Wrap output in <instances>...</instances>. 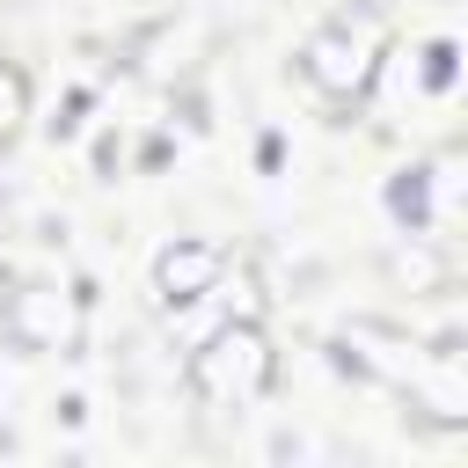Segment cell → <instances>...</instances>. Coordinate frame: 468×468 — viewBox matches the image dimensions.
Segmentation results:
<instances>
[{"instance_id": "obj_1", "label": "cell", "mask_w": 468, "mask_h": 468, "mask_svg": "<svg viewBox=\"0 0 468 468\" xmlns=\"http://www.w3.org/2000/svg\"><path fill=\"white\" fill-rule=\"evenodd\" d=\"M183 380H190V395H197L205 410H249V402L271 395V380H278V351H271L263 322L227 314V322L190 351Z\"/></svg>"}, {"instance_id": "obj_2", "label": "cell", "mask_w": 468, "mask_h": 468, "mask_svg": "<svg viewBox=\"0 0 468 468\" xmlns=\"http://www.w3.org/2000/svg\"><path fill=\"white\" fill-rule=\"evenodd\" d=\"M388 15L373 7V0H358V7H344L336 22H322L307 44H300V73L329 95V102H358L366 88H373V73H380V58H388Z\"/></svg>"}, {"instance_id": "obj_3", "label": "cell", "mask_w": 468, "mask_h": 468, "mask_svg": "<svg viewBox=\"0 0 468 468\" xmlns=\"http://www.w3.org/2000/svg\"><path fill=\"white\" fill-rule=\"evenodd\" d=\"M0 329L22 351H80V292L58 285H15L0 307Z\"/></svg>"}, {"instance_id": "obj_4", "label": "cell", "mask_w": 468, "mask_h": 468, "mask_svg": "<svg viewBox=\"0 0 468 468\" xmlns=\"http://www.w3.org/2000/svg\"><path fill=\"white\" fill-rule=\"evenodd\" d=\"M219 249L212 241H168L161 256H154V292H161V307H190V300H205L212 292V278H219Z\"/></svg>"}, {"instance_id": "obj_5", "label": "cell", "mask_w": 468, "mask_h": 468, "mask_svg": "<svg viewBox=\"0 0 468 468\" xmlns=\"http://www.w3.org/2000/svg\"><path fill=\"white\" fill-rule=\"evenodd\" d=\"M388 271H395V285H410V292H439V285H446V263H439V249H424V241L395 249Z\"/></svg>"}, {"instance_id": "obj_6", "label": "cell", "mask_w": 468, "mask_h": 468, "mask_svg": "<svg viewBox=\"0 0 468 468\" xmlns=\"http://www.w3.org/2000/svg\"><path fill=\"white\" fill-rule=\"evenodd\" d=\"M212 292L227 300V314H249V322L263 314V285H256V271H227V263H219V278H212Z\"/></svg>"}, {"instance_id": "obj_7", "label": "cell", "mask_w": 468, "mask_h": 468, "mask_svg": "<svg viewBox=\"0 0 468 468\" xmlns=\"http://www.w3.org/2000/svg\"><path fill=\"white\" fill-rule=\"evenodd\" d=\"M22 117H29V80L0 58V146L15 139V124H22Z\"/></svg>"}, {"instance_id": "obj_8", "label": "cell", "mask_w": 468, "mask_h": 468, "mask_svg": "<svg viewBox=\"0 0 468 468\" xmlns=\"http://www.w3.org/2000/svg\"><path fill=\"white\" fill-rule=\"evenodd\" d=\"M388 205H395V212L410 219V234H424V219H431V212H424V176H417V168H410V176H395Z\"/></svg>"}, {"instance_id": "obj_9", "label": "cell", "mask_w": 468, "mask_h": 468, "mask_svg": "<svg viewBox=\"0 0 468 468\" xmlns=\"http://www.w3.org/2000/svg\"><path fill=\"white\" fill-rule=\"evenodd\" d=\"M453 58H461V51H453L446 37H439V44H424V80H431V88H446V80H453Z\"/></svg>"}, {"instance_id": "obj_10", "label": "cell", "mask_w": 468, "mask_h": 468, "mask_svg": "<svg viewBox=\"0 0 468 468\" xmlns=\"http://www.w3.org/2000/svg\"><path fill=\"white\" fill-rule=\"evenodd\" d=\"M7 292H15V278H7V263H0V307H7Z\"/></svg>"}]
</instances>
